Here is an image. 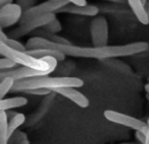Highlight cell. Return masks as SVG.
Returning <instances> with one entry per match:
<instances>
[{
    "label": "cell",
    "instance_id": "2",
    "mask_svg": "<svg viewBox=\"0 0 149 144\" xmlns=\"http://www.w3.org/2000/svg\"><path fill=\"white\" fill-rule=\"evenodd\" d=\"M83 85V79L79 77H52L48 75H41V76L15 81L11 93H25L26 91L35 88H45L50 91H54L60 87H82Z\"/></svg>",
    "mask_w": 149,
    "mask_h": 144
},
{
    "label": "cell",
    "instance_id": "6",
    "mask_svg": "<svg viewBox=\"0 0 149 144\" xmlns=\"http://www.w3.org/2000/svg\"><path fill=\"white\" fill-rule=\"evenodd\" d=\"M68 3L70 2L68 0H47L45 2L35 5L31 9L25 11L19 23H23L36 16H41V15L50 14V13H57L62 7L68 5Z\"/></svg>",
    "mask_w": 149,
    "mask_h": 144
},
{
    "label": "cell",
    "instance_id": "18",
    "mask_svg": "<svg viewBox=\"0 0 149 144\" xmlns=\"http://www.w3.org/2000/svg\"><path fill=\"white\" fill-rule=\"evenodd\" d=\"M15 81L11 77L1 79L0 81V99H3L8 93H11Z\"/></svg>",
    "mask_w": 149,
    "mask_h": 144
},
{
    "label": "cell",
    "instance_id": "27",
    "mask_svg": "<svg viewBox=\"0 0 149 144\" xmlns=\"http://www.w3.org/2000/svg\"><path fill=\"white\" fill-rule=\"evenodd\" d=\"M106 1H110V2H114V3H125L127 0H106Z\"/></svg>",
    "mask_w": 149,
    "mask_h": 144
},
{
    "label": "cell",
    "instance_id": "22",
    "mask_svg": "<svg viewBox=\"0 0 149 144\" xmlns=\"http://www.w3.org/2000/svg\"><path fill=\"white\" fill-rule=\"evenodd\" d=\"M51 93L50 91L45 88H35V89H30V91H26L25 93L32 95H47Z\"/></svg>",
    "mask_w": 149,
    "mask_h": 144
},
{
    "label": "cell",
    "instance_id": "9",
    "mask_svg": "<svg viewBox=\"0 0 149 144\" xmlns=\"http://www.w3.org/2000/svg\"><path fill=\"white\" fill-rule=\"evenodd\" d=\"M41 75H48V74H46L44 71H40V70H36L29 67H25V66H21V67H17L15 69L0 71V80L3 78H6V77H11L15 81H19V80H23V79L41 76Z\"/></svg>",
    "mask_w": 149,
    "mask_h": 144
},
{
    "label": "cell",
    "instance_id": "21",
    "mask_svg": "<svg viewBox=\"0 0 149 144\" xmlns=\"http://www.w3.org/2000/svg\"><path fill=\"white\" fill-rule=\"evenodd\" d=\"M37 1L38 0H17V2L15 3H17V4L22 7V9L24 10V12H25V11L31 9L32 7H34L35 5H37L36 4Z\"/></svg>",
    "mask_w": 149,
    "mask_h": 144
},
{
    "label": "cell",
    "instance_id": "1",
    "mask_svg": "<svg viewBox=\"0 0 149 144\" xmlns=\"http://www.w3.org/2000/svg\"><path fill=\"white\" fill-rule=\"evenodd\" d=\"M27 50H36V49H49L58 51L64 54L65 56L76 58H93V59L104 60L113 58L111 46H107L104 48H95V47H79L72 44H57L46 40L41 37H32L26 43Z\"/></svg>",
    "mask_w": 149,
    "mask_h": 144
},
{
    "label": "cell",
    "instance_id": "13",
    "mask_svg": "<svg viewBox=\"0 0 149 144\" xmlns=\"http://www.w3.org/2000/svg\"><path fill=\"white\" fill-rule=\"evenodd\" d=\"M28 104V99L25 97H13L8 99H0V111H9L15 108L25 107Z\"/></svg>",
    "mask_w": 149,
    "mask_h": 144
},
{
    "label": "cell",
    "instance_id": "24",
    "mask_svg": "<svg viewBox=\"0 0 149 144\" xmlns=\"http://www.w3.org/2000/svg\"><path fill=\"white\" fill-rule=\"evenodd\" d=\"M70 3L72 4H77V5H87L86 0H68Z\"/></svg>",
    "mask_w": 149,
    "mask_h": 144
},
{
    "label": "cell",
    "instance_id": "10",
    "mask_svg": "<svg viewBox=\"0 0 149 144\" xmlns=\"http://www.w3.org/2000/svg\"><path fill=\"white\" fill-rule=\"evenodd\" d=\"M54 93L70 99L80 108H88L90 105L88 97L82 93H80L78 89H76V87H60L54 91Z\"/></svg>",
    "mask_w": 149,
    "mask_h": 144
},
{
    "label": "cell",
    "instance_id": "30",
    "mask_svg": "<svg viewBox=\"0 0 149 144\" xmlns=\"http://www.w3.org/2000/svg\"><path fill=\"white\" fill-rule=\"evenodd\" d=\"M118 144H138V143H135V142H124V143H118Z\"/></svg>",
    "mask_w": 149,
    "mask_h": 144
},
{
    "label": "cell",
    "instance_id": "5",
    "mask_svg": "<svg viewBox=\"0 0 149 144\" xmlns=\"http://www.w3.org/2000/svg\"><path fill=\"white\" fill-rule=\"evenodd\" d=\"M90 34H91L93 47H107L108 37H109L107 19L102 15H97V16L94 17L91 21V25H90Z\"/></svg>",
    "mask_w": 149,
    "mask_h": 144
},
{
    "label": "cell",
    "instance_id": "25",
    "mask_svg": "<svg viewBox=\"0 0 149 144\" xmlns=\"http://www.w3.org/2000/svg\"><path fill=\"white\" fill-rule=\"evenodd\" d=\"M10 3H13V0H0V7H3Z\"/></svg>",
    "mask_w": 149,
    "mask_h": 144
},
{
    "label": "cell",
    "instance_id": "26",
    "mask_svg": "<svg viewBox=\"0 0 149 144\" xmlns=\"http://www.w3.org/2000/svg\"><path fill=\"white\" fill-rule=\"evenodd\" d=\"M145 134V144H149V125L148 128L145 130V132H143Z\"/></svg>",
    "mask_w": 149,
    "mask_h": 144
},
{
    "label": "cell",
    "instance_id": "31",
    "mask_svg": "<svg viewBox=\"0 0 149 144\" xmlns=\"http://www.w3.org/2000/svg\"><path fill=\"white\" fill-rule=\"evenodd\" d=\"M146 99H147V101H149V95H148V93L146 95Z\"/></svg>",
    "mask_w": 149,
    "mask_h": 144
},
{
    "label": "cell",
    "instance_id": "19",
    "mask_svg": "<svg viewBox=\"0 0 149 144\" xmlns=\"http://www.w3.org/2000/svg\"><path fill=\"white\" fill-rule=\"evenodd\" d=\"M61 29V23H60L59 19H57V17L54 19L52 21H50L49 23H47L44 27H42L43 31L47 32L49 34H54V35H57V33H59Z\"/></svg>",
    "mask_w": 149,
    "mask_h": 144
},
{
    "label": "cell",
    "instance_id": "14",
    "mask_svg": "<svg viewBox=\"0 0 149 144\" xmlns=\"http://www.w3.org/2000/svg\"><path fill=\"white\" fill-rule=\"evenodd\" d=\"M27 53L35 58H39V59H42V58H45V57H53L58 62L63 61L65 59V55L64 54L60 53L58 51H54V50H49V49L27 50Z\"/></svg>",
    "mask_w": 149,
    "mask_h": 144
},
{
    "label": "cell",
    "instance_id": "11",
    "mask_svg": "<svg viewBox=\"0 0 149 144\" xmlns=\"http://www.w3.org/2000/svg\"><path fill=\"white\" fill-rule=\"evenodd\" d=\"M57 13H70V14L84 15V16H97L99 13V8L95 5H77L68 3L64 7H62Z\"/></svg>",
    "mask_w": 149,
    "mask_h": 144
},
{
    "label": "cell",
    "instance_id": "32",
    "mask_svg": "<svg viewBox=\"0 0 149 144\" xmlns=\"http://www.w3.org/2000/svg\"><path fill=\"white\" fill-rule=\"evenodd\" d=\"M147 124H148V125H149V119L147 120Z\"/></svg>",
    "mask_w": 149,
    "mask_h": 144
},
{
    "label": "cell",
    "instance_id": "7",
    "mask_svg": "<svg viewBox=\"0 0 149 144\" xmlns=\"http://www.w3.org/2000/svg\"><path fill=\"white\" fill-rule=\"evenodd\" d=\"M103 116L106 120H108L111 123L126 126V127L131 128V129L135 130V131L145 132V130L148 128L147 122L141 121V120L137 119L135 117L113 111V110H105L103 112Z\"/></svg>",
    "mask_w": 149,
    "mask_h": 144
},
{
    "label": "cell",
    "instance_id": "3",
    "mask_svg": "<svg viewBox=\"0 0 149 144\" xmlns=\"http://www.w3.org/2000/svg\"><path fill=\"white\" fill-rule=\"evenodd\" d=\"M0 54L2 57H6L13 60L17 65L29 67L32 69L44 71L46 74H50L57 67V60L53 57H45L39 59L31 56L26 52H19L8 48L6 45L0 43Z\"/></svg>",
    "mask_w": 149,
    "mask_h": 144
},
{
    "label": "cell",
    "instance_id": "16",
    "mask_svg": "<svg viewBox=\"0 0 149 144\" xmlns=\"http://www.w3.org/2000/svg\"><path fill=\"white\" fill-rule=\"evenodd\" d=\"M0 43L6 45L8 48L15 51H19V52H26L27 51V48L26 45H23L22 43H19L17 40L11 39L8 37L7 34L4 33V29H0Z\"/></svg>",
    "mask_w": 149,
    "mask_h": 144
},
{
    "label": "cell",
    "instance_id": "15",
    "mask_svg": "<svg viewBox=\"0 0 149 144\" xmlns=\"http://www.w3.org/2000/svg\"><path fill=\"white\" fill-rule=\"evenodd\" d=\"M8 116L6 111H0V144H8L9 129Z\"/></svg>",
    "mask_w": 149,
    "mask_h": 144
},
{
    "label": "cell",
    "instance_id": "28",
    "mask_svg": "<svg viewBox=\"0 0 149 144\" xmlns=\"http://www.w3.org/2000/svg\"><path fill=\"white\" fill-rule=\"evenodd\" d=\"M145 91H146V93H148L149 95V83H147V84H145Z\"/></svg>",
    "mask_w": 149,
    "mask_h": 144
},
{
    "label": "cell",
    "instance_id": "8",
    "mask_svg": "<svg viewBox=\"0 0 149 144\" xmlns=\"http://www.w3.org/2000/svg\"><path fill=\"white\" fill-rule=\"evenodd\" d=\"M24 10L17 3H10L0 7V29H4L21 23Z\"/></svg>",
    "mask_w": 149,
    "mask_h": 144
},
{
    "label": "cell",
    "instance_id": "17",
    "mask_svg": "<svg viewBox=\"0 0 149 144\" xmlns=\"http://www.w3.org/2000/svg\"><path fill=\"white\" fill-rule=\"evenodd\" d=\"M25 122H26V116L22 113H17V115L13 116V118H10V120H9V125H8L9 138H10L11 136H13V134L17 131V128H19L23 124H25Z\"/></svg>",
    "mask_w": 149,
    "mask_h": 144
},
{
    "label": "cell",
    "instance_id": "33",
    "mask_svg": "<svg viewBox=\"0 0 149 144\" xmlns=\"http://www.w3.org/2000/svg\"><path fill=\"white\" fill-rule=\"evenodd\" d=\"M148 83H149V78H148Z\"/></svg>",
    "mask_w": 149,
    "mask_h": 144
},
{
    "label": "cell",
    "instance_id": "4",
    "mask_svg": "<svg viewBox=\"0 0 149 144\" xmlns=\"http://www.w3.org/2000/svg\"><path fill=\"white\" fill-rule=\"evenodd\" d=\"M55 14L56 13H50V14L33 17V19H29V21H25V23H19V27L13 29L9 33H7V35H8L9 38L15 40L25 37V36L29 35V34L36 32V29H40L42 27H44L47 23H49L54 19H56Z\"/></svg>",
    "mask_w": 149,
    "mask_h": 144
},
{
    "label": "cell",
    "instance_id": "20",
    "mask_svg": "<svg viewBox=\"0 0 149 144\" xmlns=\"http://www.w3.org/2000/svg\"><path fill=\"white\" fill-rule=\"evenodd\" d=\"M15 67H17V64L13 60L6 57H2L0 59V70L1 71H3V70L15 69Z\"/></svg>",
    "mask_w": 149,
    "mask_h": 144
},
{
    "label": "cell",
    "instance_id": "23",
    "mask_svg": "<svg viewBox=\"0 0 149 144\" xmlns=\"http://www.w3.org/2000/svg\"><path fill=\"white\" fill-rule=\"evenodd\" d=\"M136 140L139 142V144H145V134L141 131H136L135 133Z\"/></svg>",
    "mask_w": 149,
    "mask_h": 144
},
{
    "label": "cell",
    "instance_id": "12",
    "mask_svg": "<svg viewBox=\"0 0 149 144\" xmlns=\"http://www.w3.org/2000/svg\"><path fill=\"white\" fill-rule=\"evenodd\" d=\"M136 19L142 25H149V15L146 10V4L142 0H127Z\"/></svg>",
    "mask_w": 149,
    "mask_h": 144
},
{
    "label": "cell",
    "instance_id": "29",
    "mask_svg": "<svg viewBox=\"0 0 149 144\" xmlns=\"http://www.w3.org/2000/svg\"><path fill=\"white\" fill-rule=\"evenodd\" d=\"M146 10H147V13H148V15H149V0L146 3Z\"/></svg>",
    "mask_w": 149,
    "mask_h": 144
}]
</instances>
